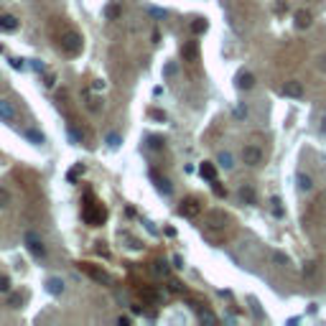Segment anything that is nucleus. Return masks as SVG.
Wrapping results in <instances>:
<instances>
[{"label": "nucleus", "instance_id": "nucleus-1", "mask_svg": "<svg viewBox=\"0 0 326 326\" xmlns=\"http://www.w3.org/2000/svg\"><path fill=\"white\" fill-rule=\"evenodd\" d=\"M59 46H61V51L66 56H77L84 46V38H82V33H77L74 28H66L59 36Z\"/></svg>", "mask_w": 326, "mask_h": 326}, {"label": "nucleus", "instance_id": "nucleus-2", "mask_svg": "<svg viewBox=\"0 0 326 326\" xmlns=\"http://www.w3.org/2000/svg\"><path fill=\"white\" fill-rule=\"evenodd\" d=\"M87 196H89V201L82 209V217H84V222L89 224V227H99V224L107 219V209L102 204H97V201H92V194H87Z\"/></svg>", "mask_w": 326, "mask_h": 326}, {"label": "nucleus", "instance_id": "nucleus-3", "mask_svg": "<svg viewBox=\"0 0 326 326\" xmlns=\"http://www.w3.org/2000/svg\"><path fill=\"white\" fill-rule=\"evenodd\" d=\"M178 214L186 217V219L199 217V214H201V201H199L196 196H186L181 204H178Z\"/></svg>", "mask_w": 326, "mask_h": 326}, {"label": "nucleus", "instance_id": "nucleus-4", "mask_svg": "<svg viewBox=\"0 0 326 326\" xmlns=\"http://www.w3.org/2000/svg\"><path fill=\"white\" fill-rule=\"evenodd\" d=\"M23 242H26L28 252H31L33 257H43V255H46V247H43V242H41V237H38L36 232L28 230V232L23 234Z\"/></svg>", "mask_w": 326, "mask_h": 326}, {"label": "nucleus", "instance_id": "nucleus-5", "mask_svg": "<svg viewBox=\"0 0 326 326\" xmlns=\"http://www.w3.org/2000/svg\"><path fill=\"white\" fill-rule=\"evenodd\" d=\"M79 270H84L92 280H97V283H105V286H110V275L102 270V268H97V265H92V263H79Z\"/></svg>", "mask_w": 326, "mask_h": 326}, {"label": "nucleus", "instance_id": "nucleus-6", "mask_svg": "<svg viewBox=\"0 0 326 326\" xmlns=\"http://www.w3.org/2000/svg\"><path fill=\"white\" fill-rule=\"evenodd\" d=\"M242 161L247 163V166H260L263 163V151L257 148V145H245L242 148Z\"/></svg>", "mask_w": 326, "mask_h": 326}, {"label": "nucleus", "instance_id": "nucleus-7", "mask_svg": "<svg viewBox=\"0 0 326 326\" xmlns=\"http://www.w3.org/2000/svg\"><path fill=\"white\" fill-rule=\"evenodd\" d=\"M0 120L10 122V125L18 120V110H16V105L10 102V99H0Z\"/></svg>", "mask_w": 326, "mask_h": 326}, {"label": "nucleus", "instance_id": "nucleus-8", "mask_svg": "<svg viewBox=\"0 0 326 326\" xmlns=\"http://www.w3.org/2000/svg\"><path fill=\"white\" fill-rule=\"evenodd\" d=\"M293 23H296V28H308L313 23V13L308 8H298L293 13Z\"/></svg>", "mask_w": 326, "mask_h": 326}, {"label": "nucleus", "instance_id": "nucleus-9", "mask_svg": "<svg viewBox=\"0 0 326 326\" xmlns=\"http://www.w3.org/2000/svg\"><path fill=\"white\" fill-rule=\"evenodd\" d=\"M234 82H237V89L247 92V89H252V87H255V74H252V72H240Z\"/></svg>", "mask_w": 326, "mask_h": 326}, {"label": "nucleus", "instance_id": "nucleus-10", "mask_svg": "<svg viewBox=\"0 0 326 326\" xmlns=\"http://www.w3.org/2000/svg\"><path fill=\"white\" fill-rule=\"evenodd\" d=\"M283 95H286V97H293V99H298V97L303 95V84H301L298 79H290V82H286V84H283Z\"/></svg>", "mask_w": 326, "mask_h": 326}, {"label": "nucleus", "instance_id": "nucleus-11", "mask_svg": "<svg viewBox=\"0 0 326 326\" xmlns=\"http://www.w3.org/2000/svg\"><path fill=\"white\" fill-rule=\"evenodd\" d=\"M237 196L242 199V204H255V201H257V194H255V189L250 184H242L240 191H237Z\"/></svg>", "mask_w": 326, "mask_h": 326}, {"label": "nucleus", "instance_id": "nucleus-12", "mask_svg": "<svg viewBox=\"0 0 326 326\" xmlns=\"http://www.w3.org/2000/svg\"><path fill=\"white\" fill-rule=\"evenodd\" d=\"M16 28H18V18H16V16H10V13H3V16H0V31L13 33Z\"/></svg>", "mask_w": 326, "mask_h": 326}, {"label": "nucleus", "instance_id": "nucleus-13", "mask_svg": "<svg viewBox=\"0 0 326 326\" xmlns=\"http://www.w3.org/2000/svg\"><path fill=\"white\" fill-rule=\"evenodd\" d=\"M181 56H184V61H196V59H199V46H196V41H189V43H184Z\"/></svg>", "mask_w": 326, "mask_h": 326}, {"label": "nucleus", "instance_id": "nucleus-14", "mask_svg": "<svg viewBox=\"0 0 326 326\" xmlns=\"http://www.w3.org/2000/svg\"><path fill=\"white\" fill-rule=\"evenodd\" d=\"M296 181H298V189H301V191H311V189H313V178H311L306 171H298V173H296Z\"/></svg>", "mask_w": 326, "mask_h": 326}, {"label": "nucleus", "instance_id": "nucleus-15", "mask_svg": "<svg viewBox=\"0 0 326 326\" xmlns=\"http://www.w3.org/2000/svg\"><path fill=\"white\" fill-rule=\"evenodd\" d=\"M199 173H201V178H207V181L211 184L217 178V168H214V163H201V168H199Z\"/></svg>", "mask_w": 326, "mask_h": 326}, {"label": "nucleus", "instance_id": "nucleus-16", "mask_svg": "<svg viewBox=\"0 0 326 326\" xmlns=\"http://www.w3.org/2000/svg\"><path fill=\"white\" fill-rule=\"evenodd\" d=\"M46 290H49L51 296H59L61 290H64V280L61 278H49L46 280Z\"/></svg>", "mask_w": 326, "mask_h": 326}, {"label": "nucleus", "instance_id": "nucleus-17", "mask_svg": "<svg viewBox=\"0 0 326 326\" xmlns=\"http://www.w3.org/2000/svg\"><path fill=\"white\" fill-rule=\"evenodd\" d=\"M151 178L155 181V186H158L161 194H171V184H168V178H161L158 173H151Z\"/></svg>", "mask_w": 326, "mask_h": 326}, {"label": "nucleus", "instance_id": "nucleus-18", "mask_svg": "<svg viewBox=\"0 0 326 326\" xmlns=\"http://www.w3.org/2000/svg\"><path fill=\"white\" fill-rule=\"evenodd\" d=\"M105 16H107L110 20H115V18H120V16H122V8H120V5H115V3H110V5L105 8Z\"/></svg>", "mask_w": 326, "mask_h": 326}, {"label": "nucleus", "instance_id": "nucleus-19", "mask_svg": "<svg viewBox=\"0 0 326 326\" xmlns=\"http://www.w3.org/2000/svg\"><path fill=\"white\" fill-rule=\"evenodd\" d=\"M199 321L201 324H217V316L211 311H207V308H199Z\"/></svg>", "mask_w": 326, "mask_h": 326}, {"label": "nucleus", "instance_id": "nucleus-20", "mask_svg": "<svg viewBox=\"0 0 326 326\" xmlns=\"http://www.w3.org/2000/svg\"><path fill=\"white\" fill-rule=\"evenodd\" d=\"M207 28H209V23H207L204 18H196L194 23H191V33H196V36H199V33H204Z\"/></svg>", "mask_w": 326, "mask_h": 326}, {"label": "nucleus", "instance_id": "nucleus-21", "mask_svg": "<svg viewBox=\"0 0 326 326\" xmlns=\"http://www.w3.org/2000/svg\"><path fill=\"white\" fill-rule=\"evenodd\" d=\"M82 173H84V166L79 163V166H74V168H72V171H69V173H66V181H69V184H74V181H77V178H79Z\"/></svg>", "mask_w": 326, "mask_h": 326}, {"label": "nucleus", "instance_id": "nucleus-22", "mask_svg": "<svg viewBox=\"0 0 326 326\" xmlns=\"http://www.w3.org/2000/svg\"><path fill=\"white\" fill-rule=\"evenodd\" d=\"M270 211H273L275 217H283V201H280L278 196H273V199H270Z\"/></svg>", "mask_w": 326, "mask_h": 326}, {"label": "nucleus", "instance_id": "nucleus-23", "mask_svg": "<svg viewBox=\"0 0 326 326\" xmlns=\"http://www.w3.org/2000/svg\"><path fill=\"white\" fill-rule=\"evenodd\" d=\"M23 135H26V138H28V140L33 143V145H41V143H43V135H41L38 130H26Z\"/></svg>", "mask_w": 326, "mask_h": 326}, {"label": "nucleus", "instance_id": "nucleus-24", "mask_svg": "<svg viewBox=\"0 0 326 326\" xmlns=\"http://www.w3.org/2000/svg\"><path fill=\"white\" fill-rule=\"evenodd\" d=\"M217 161H219L222 168H232V163H234V161H232V153H227V151H222Z\"/></svg>", "mask_w": 326, "mask_h": 326}, {"label": "nucleus", "instance_id": "nucleus-25", "mask_svg": "<svg viewBox=\"0 0 326 326\" xmlns=\"http://www.w3.org/2000/svg\"><path fill=\"white\" fill-rule=\"evenodd\" d=\"M148 145H151L153 151H161L163 145H166V140H163L161 135H151V138H148Z\"/></svg>", "mask_w": 326, "mask_h": 326}, {"label": "nucleus", "instance_id": "nucleus-26", "mask_svg": "<svg viewBox=\"0 0 326 326\" xmlns=\"http://www.w3.org/2000/svg\"><path fill=\"white\" fill-rule=\"evenodd\" d=\"M313 66H316V72H321V74H326V51L316 56V61H313Z\"/></svg>", "mask_w": 326, "mask_h": 326}, {"label": "nucleus", "instance_id": "nucleus-27", "mask_svg": "<svg viewBox=\"0 0 326 326\" xmlns=\"http://www.w3.org/2000/svg\"><path fill=\"white\" fill-rule=\"evenodd\" d=\"M140 298H145V301H155V298H158V293H155L153 288H140Z\"/></svg>", "mask_w": 326, "mask_h": 326}, {"label": "nucleus", "instance_id": "nucleus-28", "mask_svg": "<svg viewBox=\"0 0 326 326\" xmlns=\"http://www.w3.org/2000/svg\"><path fill=\"white\" fill-rule=\"evenodd\" d=\"M120 143H122V138L117 135V133H110V135H107V145H110V148H117Z\"/></svg>", "mask_w": 326, "mask_h": 326}, {"label": "nucleus", "instance_id": "nucleus-29", "mask_svg": "<svg viewBox=\"0 0 326 326\" xmlns=\"http://www.w3.org/2000/svg\"><path fill=\"white\" fill-rule=\"evenodd\" d=\"M10 204V194H8V189H3V186H0V209H3V207H8Z\"/></svg>", "mask_w": 326, "mask_h": 326}, {"label": "nucleus", "instance_id": "nucleus-30", "mask_svg": "<svg viewBox=\"0 0 326 326\" xmlns=\"http://www.w3.org/2000/svg\"><path fill=\"white\" fill-rule=\"evenodd\" d=\"M273 260H275V263H280V265H283V268H288V265H290V260H288V255H283V252H273Z\"/></svg>", "mask_w": 326, "mask_h": 326}, {"label": "nucleus", "instance_id": "nucleus-31", "mask_svg": "<svg viewBox=\"0 0 326 326\" xmlns=\"http://www.w3.org/2000/svg\"><path fill=\"white\" fill-rule=\"evenodd\" d=\"M8 290H10V278L0 275V293H8Z\"/></svg>", "mask_w": 326, "mask_h": 326}, {"label": "nucleus", "instance_id": "nucleus-32", "mask_svg": "<svg viewBox=\"0 0 326 326\" xmlns=\"http://www.w3.org/2000/svg\"><path fill=\"white\" fill-rule=\"evenodd\" d=\"M148 115L158 122H166V112H161V110H148Z\"/></svg>", "mask_w": 326, "mask_h": 326}, {"label": "nucleus", "instance_id": "nucleus-33", "mask_svg": "<svg viewBox=\"0 0 326 326\" xmlns=\"http://www.w3.org/2000/svg\"><path fill=\"white\" fill-rule=\"evenodd\" d=\"M211 189H214V194H217V196H227V191H224V186L217 181V178L211 181Z\"/></svg>", "mask_w": 326, "mask_h": 326}, {"label": "nucleus", "instance_id": "nucleus-34", "mask_svg": "<svg viewBox=\"0 0 326 326\" xmlns=\"http://www.w3.org/2000/svg\"><path fill=\"white\" fill-rule=\"evenodd\" d=\"M313 273H316V263H306V268H303V275L311 278Z\"/></svg>", "mask_w": 326, "mask_h": 326}, {"label": "nucleus", "instance_id": "nucleus-35", "mask_svg": "<svg viewBox=\"0 0 326 326\" xmlns=\"http://www.w3.org/2000/svg\"><path fill=\"white\" fill-rule=\"evenodd\" d=\"M87 107H89V110H92V112H97V110H99V107H102V105H99V99H97V97H89V102H87Z\"/></svg>", "mask_w": 326, "mask_h": 326}, {"label": "nucleus", "instance_id": "nucleus-36", "mask_svg": "<svg viewBox=\"0 0 326 326\" xmlns=\"http://www.w3.org/2000/svg\"><path fill=\"white\" fill-rule=\"evenodd\" d=\"M8 303H10V308H18V306H20V296H18V293H13V296L8 298Z\"/></svg>", "mask_w": 326, "mask_h": 326}, {"label": "nucleus", "instance_id": "nucleus-37", "mask_svg": "<svg viewBox=\"0 0 326 326\" xmlns=\"http://www.w3.org/2000/svg\"><path fill=\"white\" fill-rule=\"evenodd\" d=\"M10 66H13V69H26V61L23 59H10Z\"/></svg>", "mask_w": 326, "mask_h": 326}, {"label": "nucleus", "instance_id": "nucleus-38", "mask_svg": "<svg viewBox=\"0 0 326 326\" xmlns=\"http://www.w3.org/2000/svg\"><path fill=\"white\" fill-rule=\"evenodd\" d=\"M168 288H171L173 293H181V290H184V286L178 283V280H171V283H168Z\"/></svg>", "mask_w": 326, "mask_h": 326}, {"label": "nucleus", "instance_id": "nucleus-39", "mask_svg": "<svg viewBox=\"0 0 326 326\" xmlns=\"http://www.w3.org/2000/svg\"><path fill=\"white\" fill-rule=\"evenodd\" d=\"M54 82H56V77H54V74H51V72H49V74H46V77H43V84H46V87H49V89H51V87H54Z\"/></svg>", "mask_w": 326, "mask_h": 326}, {"label": "nucleus", "instance_id": "nucleus-40", "mask_svg": "<svg viewBox=\"0 0 326 326\" xmlns=\"http://www.w3.org/2000/svg\"><path fill=\"white\" fill-rule=\"evenodd\" d=\"M234 115H237L240 120H242V117H247V107H245V105H240L237 110H234Z\"/></svg>", "mask_w": 326, "mask_h": 326}, {"label": "nucleus", "instance_id": "nucleus-41", "mask_svg": "<svg viewBox=\"0 0 326 326\" xmlns=\"http://www.w3.org/2000/svg\"><path fill=\"white\" fill-rule=\"evenodd\" d=\"M153 270H155V273H163V275H166V273H168V268H166V263H155V268H153Z\"/></svg>", "mask_w": 326, "mask_h": 326}, {"label": "nucleus", "instance_id": "nucleus-42", "mask_svg": "<svg viewBox=\"0 0 326 326\" xmlns=\"http://www.w3.org/2000/svg\"><path fill=\"white\" fill-rule=\"evenodd\" d=\"M163 74H166V77H173V74H176V64H168L166 69H163Z\"/></svg>", "mask_w": 326, "mask_h": 326}, {"label": "nucleus", "instance_id": "nucleus-43", "mask_svg": "<svg viewBox=\"0 0 326 326\" xmlns=\"http://www.w3.org/2000/svg\"><path fill=\"white\" fill-rule=\"evenodd\" d=\"M92 89H95V92H99V89H105V82H102V79H97V82L92 84Z\"/></svg>", "mask_w": 326, "mask_h": 326}, {"label": "nucleus", "instance_id": "nucleus-44", "mask_svg": "<svg viewBox=\"0 0 326 326\" xmlns=\"http://www.w3.org/2000/svg\"><path fill=\"white\" fill-rule=\"evenodd\" d=\"M130 321H133L130 316H120V319H117V324H120V326H128Z\"/></svg>", "mask_w": 326, "mask_h": 326}, {"label": "nucleus", "instance_id": "nucleus-45", "mask_svg": "<svg viewBox=\"0 0 326 326\" xmlns=\"http://www.w3.org/2000/svg\"><path fill=\"white\" fill-rule=\"evenodd\" d=\"M97 252H99V255H110L107 247H102V242H97Z\"/></svg>", "mask_w": 326, "mask_h": 326}, {"label": "nucleus", "instance_id": "nucleus-46", "mask_svg": "<svg viewBox=\"0 0 326 326\" xmlns=\"http://www.w3.org/2000/svg\"><path fill=\"white\" fill-rule=\"evenodd\" d=\"M319 133H321V135H326V117H321V125H319Z\"/></svg>", "mask_w": 326, "mask_h": 326}]
</instances>
